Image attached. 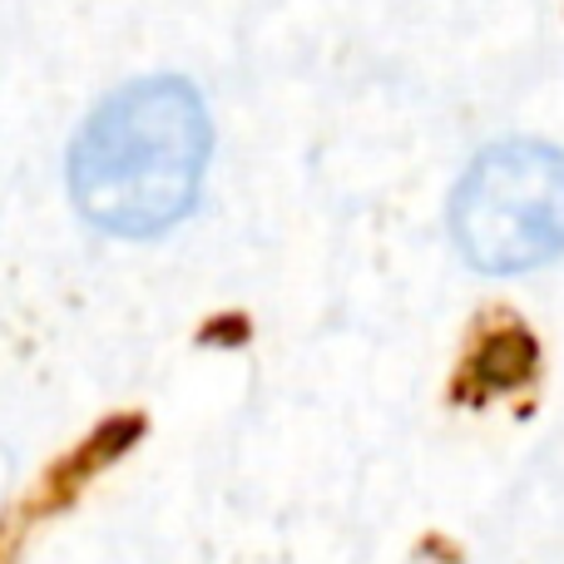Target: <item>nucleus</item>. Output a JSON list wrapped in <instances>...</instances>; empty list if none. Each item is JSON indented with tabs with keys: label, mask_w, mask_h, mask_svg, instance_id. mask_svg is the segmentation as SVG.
I'll return each instance as SVG.
<instances>
[{
	"label": "nucleus",
	"mask_w": 564,
	"mask_h": 564,
	"mask_svg": "<svg viewBox=\"0 0 564 564\" xmlns=\"http://www.w3.org/2000/svg\"><path fill=\"white\" fill-rule=\"evenodd\" d=\"M451 238L486 273H525L564 253V154L506 139L460 174Z\"/></svg>",
	"instance_id": "f03ea898"
},
{
	"label": "nucleus",
	"mask_w": 564,
	"mask_h": 564,
	"mask_svg": "<svg viewBox=\"0 0 564 564\" xmlns=\"http://www.w3.org/2000/svg\"><path fill=\"white\" fill-rule=\"evenodd\" d=\"M214 154V124L198 89L149 75L115 89L69 144V194L95 228L154 238L194 208Z\"/></svg>",
	"instance_id": "f257e3e1"
}]
</instances>
